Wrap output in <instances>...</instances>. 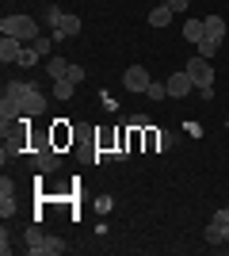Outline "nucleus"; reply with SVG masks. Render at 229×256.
Listing matches in <instances>:
<instances>
[{"label": "nucleus", "mask_w": 229, "mask_h": 256, "mask_svg": "<svg viewBox=\"0 0 229 256\" xmlns=\"http://www.w3.org/2000/svg\"><path fill=\"white\" fill-rule=\"evenodd\" d=\"M145 96H149V100H164V96H168V80H153Z\"/></svg>", "instance_id": "obj_19"}, {"label": "nucleus", "mask_w": 229, "mask_h": 256, "mask_svg": "<svg viewBox=\"0 0 229 256\" xmlns=\"http://www.w3.org/2000/svg\"><path fill=\"white\" fill-rule=\"evenodd\" d=\"M69 80H76V84H80V80H84V65H69Z\"/></svg>", "instance_id": "obj_26"}, {"label": "nucleus", "mask_w": 229, "mask_h": 256, "mask_svg": "<svg viewBox=\"0 0 229 256\" xmlns=\"http://www.w3.org/2000/svg\"><path fill=\"white\" fill-rule=\"evenodd\" d=\"M0 31L11 34V38H19V42H34V38H38V20H31V16H4V20H0Z\"/></svg>", "instance_id": "obj_2"}, {"label": "nucleus", "mask_w": 229, "mask_h": 256, "mask_svg": "<svg viewBox=\"0 0 229 256\" xmlns=\"http://www.w3.org/2000/svg\"><path fill=\"white\" fill-rule=\"evenodd\" d=\"M0 199H15V184H11L8 176L0 180Z\"/></svg>", "instance_id": "obj_22"}, {"label": "nucleus", "mask_w": 229, "mask_h": 256, "mask_svg": "<svg viewBox=\"0 0 229 256\" xmlns=\"http://www.w3.org/2000/svg\"><path fill=\"white\" fill-rule=\"evenodd\" d=\"M4 100H11V104L19 107L23 118H38L46 111V96L34 84H27V80H8L4 84Z\"/></svg>", "instance_id": "obj_1"}, {"label": "nucleus", "mask_w": 229, "mask_h": 256, "mask_svg": "<svg viewBox=\"0 0 229 256\" xmlns=\"http://www.w3.org/2000/svg\"><path fill=\"white\" fill-rule=\"evenodd\" d=\"M69 65H73V62H65V58H50V62H46V73H50V80H61V76H69Z\"/></svg>", "instance_id": "obj_12"}, {"label": "nucleus", "mask_w": 229, "mask_h": 256, "mask_svg": "<svg viewBox=\"0 0 229 256\" xmlns=\"http://www.w3.org/2000/svg\"><path fill=\"white\" fill-rule=\"evenodd\" d=\"M187 4H191V0H168V8H172V12H187Z\"/></svg>", "instance_id": "obj_28"}, {"label": "nucleus", "mask_w": 229, "mask_h": 256, "mask_svg": "<svg viewBox=\"0 0 229 256\" xmlns=\"http://www.w3.org/2000/svg\"><path fill=\"white\" fill-rule=\"evenodd\" d=\"M80 27H84V23H80V16L65 12V16H61V23H57V31H54V38H76V34H80Z\"/></svg>", "instance_id": "obj_8"}, {"label": "nucleus", "mask_w": 229, "mask_h": 256, "mask_svg": "<svg viewBox=\"0 0 229 256\" xmlns=\"http://www.w3.org/2000/svg\"><path fill=\"white\" fill-rule=\"evenodd\" d=\"M122 84H126V92L145 96V92H149V84H153V76H149V69H145V65H130V69L122 73Z\"/></svg>", "instance_id": "obj_4"}, {"label": "nucleus", "mask_w": 229, "mask_h": 256, "mask_svg": "<svg viewBox=\"0 0 229 256\" xmlns=\"http://www.w3.org/2000/svg\"><path fill=\"white\" fill-rule=\"evenodd\" d=\"M214 226H222V230H229V206H222V210L214 214Z\"/></svg>", "instance_id": "obj_25"}, {"label": "nucleus", "mask_w": 229, "mask_h": 256, "mask_svg": "<svg viewBox=\"0 0 229 256\" xmlns=\"http://www.w3.org/2000/svg\"><path fill=\"white\" fill-rule=\"evenodd\" d=\"M203 237H207V245H226V230H222V226H214V222L207 226V234H203Z\"/></svg>", "instance_id": "obj_16"}, {"label": "nucleus", "mask_w": 229, "mask_h": 256, "mask_svg": "<svg viewBox=\"0 0 229 256\" xmlns=\"http://www.w3.org/2000/svg\"><path fill=\"white\" fill-rule=\"evenodd\" d=\"M130 126L134 130H145V126H149V118H145V115H130Z\"/></svg>", "instance_id": "obj_27"}, {"label": "nucleus", "mask_w": 229, "mask_h": 256, "mask_svg": "<svg viewBox=\"0 0 229 256\" xmlns=\"http://www.w3.org/2000/svg\"><path fill=\"white\" fill-rule=\"evenodd\" d=\"M73 92H76V80H69V76L54 80V96H57V100H73Z\"/></svg>", "instance_id": "obj_14"}, {"label": "nucleus", "mask_w": 229, "mask_h": 256, "mask_svg": "<svg viewBox=\"0 0 229 256\" xmlns=\"http://www.w3.org/2000/svg\"><path fill=\"white\" fill-rule=\"evenodd\" d=\"M203 23H207V38L214 46H222V38H226V20H222V16H207Z\"/></svg>", "instance_id": "obj_9"}, {"label": "nucleus", "mask_w": 229, "mask_h": 256, "mask_svg": "<svg viewBox=\"0 0 229 256\" xmlns=\"http://www.w3.org/2000/svg\"><path fill=\"white\" fill-rule=\"evenodd\" d=\"M38 58H42V54H38L31 42H27V46H23V58H19V65H23V69H31V65H38Z\"/></svg>", "instance_id": "obj_17"}, {"label": "nucleus", "mask_w": 229, "mask_h": 256, "mask_svg": "<svg viewBox=\"0 0 229 256\" xmlns=\"http://www.w3.org/2000/svg\"><path fill=\"white\" fill-rule=\"evenodd\" d=\"M187 73H191V80H195L203 100L214 96V65H210L207 58H191V62H187Z\"/></svg>", "instance_id": "obj_3"}, {"label": "nucleus", "mask_w": 229, "mask_h": 256, "mask_svg": "<svg viewBox=\"0 0 229 256\" xmlns=\"http://www.w3.org/2000/svg\"><path fill=\"white\" fill-rule=\"evenodd\" d=\"M172 16H176V12L168 8V4H161V8H153V12H149V23H153V27H161V31H164V27L172 23Z\"/></svg>", "instance_id": "obj_13"}, {"label": "nucleus", "mask_w": 229, "mask_h": 256, "mask_svg": "<svg viewBox=\"0 0 229 256\" xmlns=\"http://www.w3.org/2000/svg\"><path fill=\"white\" fill-rule=\"evenodd\" d=\"M195 50H199V58H207V62H210V58H214V54H218V46L210 42V38H203V42H199Z\"/></svg>", "instance_id": "obj_20"}, {"label": "nucleus", "mask_w": 229, "mask_h": 256, "mask_svg": "<svg viewBox=\"0 0 229 256\" xmlns=\"http://www.w3.org/2000/svg\"><path fill=\"white\" fill-rule=\"evenodd\" d=\"M0 214H4V222H8L11 214H15V199H0Z\"/></svg>", "instance_id": "obj_24"}, {"label": "nucleus", "mask_w": 229, "mask_h": 256, "mask_svg": "<svg viewBox=\"0 0 229 256\" xmlns=\"http://www.w3.org/2000/svg\"><path fill=\"white\" fill-rule=\"evenodd\" d=\"M184 38H187L191 46H199L203 38H207V23H203V20H187V23H184Z\"/></svg>", "instance_id": "obj_11"}, {"label": "nucleus", "mask_w": 229, "mask_h": 256, "mask_svg": "<svg viewBox=\"0 0 229 256\" xmlns=\"http://www.w3.org/2000/svg\"><path fill=\"white\" fill-rule=\"evenodd\" d=\"M226 245H229V230H226Z\"/></svg>", "instance_id": "obj_29"}, {"label": "nucleus", "mask_w": 229, "mask_h": 256, "mask_svg": "<svg viewBox=\"0 0 229 256\" xmlns=\"http://www.w3.org/2000/svg\"><path fill=\"white\" fill-rule=\"evenodd\" d=\"M191 88H195V80H191V73H187V69H180V73L168 76V96H172V100L191 96Z\"/></svg>", "instance_id": "obj_6"}, {"label": "nucleus", "mask_w": 229, "mask_h": 256, "mask_svg": "<svg viewBox=\"0 0 229 256\" xmlns=\"http://www.w3.org/2000/svg\"><path fill=\"white\" fill-rule=\"evenodd\" d=\"M111 206H115V199H111V195H96V210H99V214H107Z\"/></svg>", "instance_id": "obj_23"}, {"label": "nucleus", "mask_w": 229, "mask_h": 256, "mask_svg": "<svg viewBox=\"0 0 229 256\" xmlns=\"http://www.w3.org/2000/svg\"><path fill=\"white\" fill-rule=\"evenodd\" d=\"M23 241H27V252H31V256H46V234H38L34 226L23 234Z\"/></svg>", "instance_id": "obj_10"}, {"label": "nucleus", "mask_w": 229, "mask_h": 256, "mask_svg": "<svg viewBox=\"0 0 229 256\" xmlns=\"http://www.w3.org/2000/svg\"><path fill=\"white\" fill-rule=\"evenodd\" d=\"M34 50H38V54H42V58H46V54H50V46H54V38H46V34H38V38H34Z\"/></svg>", "instance_id": "obj_21"}, {"label": "nucleus", "mask_w": 229, "mask_h": 256, "mask_svg": "<svg viewBox=\"0 0 229 256\" xmlns=\"http://www.w3.org/2000/svg\"><path fill=\"white\" fill-rule=\"evenodd\" d=\"M65 241H61V237H46V256H61V252H65Z\"/></svg>", "instance_id": "obj_18"}, {"label": "nucleus", "mask_w": 229, "mask_h": 256, "mask_svg": "<svg viewBox=\"0 0 229 256\" xmlns=\"http://www.w3.org/2000/svg\"><path fill=\"white\" fill-rule=\"evenodd\" d=\"M31 168L42 176V172H54V168H61V157H57L50 146H42V150H34L31 153Z\"/></svg>", "instance_id": "obj_5"}, {"label": "nucleus", "mask_w": 229, "mask_h": 256, "mask_svg": "<svg viewBox=\"0 0 229 256\" xmlns=\"http://www.w3.org/2000/svg\"><path fill=\"white\" fill-rule=\"evenodd\" d=\"M23 46H27V42H19V38L4 34V42H0V62H11V65H19V58H23Z\"/></svg>", "instance_id": "obj_7"}, {"label": "nucleus", "mask_w": 229, "mask_h": 256, "mask_svg": "<svg viewBox=\"0 0 229 256\" xmlns=\"http://www.w3.org/2000/svg\"><path fill=\"white\" fill-rule=\"evenodd\" d=\"M226 130H229V118H226Z\"/></svg>", "instance_id": "obj_30"}, {"label": "nucleus", "mask_w": 229, "mask_h": 256, "mask_svg": "<svg viewBox=\"0 0 229 256\" xmlns=\"http://www.w3.org/2000/svg\"><path fill=\"white\" fill-rule=\"evenodd\" d=\"M61 16H65V12L57 8V4H50V8L42 12V23H46V27H50V31H57V23H61Z\"/></svg>", "instance_id": "obj_15"}]
</instances>
